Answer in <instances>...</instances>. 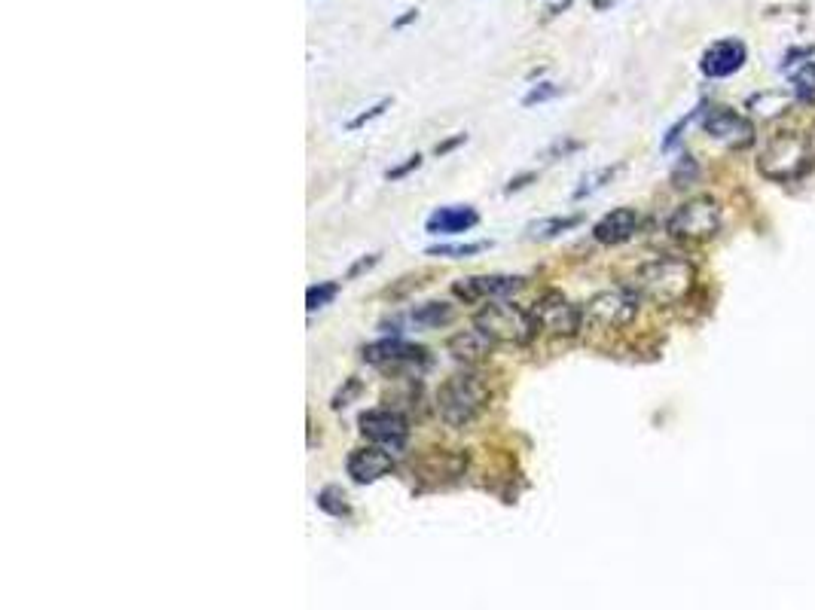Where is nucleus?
<instances>
[{
  "label": "nucleus",
  "mask_w": 815,
  "mask_h": 610,
  "mask_svg": "<svg viewBox=\"0 0 815 610\" xmlns=\"http://www.w3.org/2000/svg\"><path fill=\"white\" fill-rule=\"evenodd\" d=\"M529 180H535V174H522V177H513L507 187H504V193L510 196V193H516V190H522V187H529Z\"/></svg>",
  "instance_id": "c756f323"
},
{
  "label": "nucleus",
  "mask_w": 815,
  "mask_h": 610,
  "mask_svg": "<svg viewBox=\"0 0 815 610\" xmlns=\"http://www.w3.org/2000/svg\"><path fill=\"white\" fill-rule=\"evenodd\" d=\"M669 235L681 241H709L721 229V205L712 196H696L678 205L666 223Z\"/></svg>",
  "instance_id": "423d86ee"
},
{
  "label": "nucleus",
  "mask_w": 815,
  "mask_h": 610,
  "mask_svg": "<svg viewBox=\"0 0 815 610\" xmlns=\"http://www.w3.org/2000/svg\"><path fill=\"white\" fill-rule=\"evenodd\" d=\"M464 141H468V135H455L452 141H446V144H437V153L443 156V153H449V150H455V147H458V144H464Z\"/></svg>",
  "instance_id": "7c9ffc66"
},
{
  "label": "nucleus",
  "mask_w": 815,
  "mask_h": 610,
  "mask_svg": "<svg viewBox=\"0 0 815 610\" xmlns=\"http://www.w3.org/2000/svg\"><path fill=\"white\" fill-rule=\"evenodd\" d=\"M355 391H358V382L352 379V382H348V391H339V394L333 397V409H342V406H348V397H352Z\"/></svg>",
  "instance_id": "c85d7f7f"
},
{
  "label": "nucleus",
  "mask_w": 815,
  "mask_h": 610,
  "mask_svg": "<svg viewBox=\"0 0 815 610\" xmlns=\"http://www.w3.org/2000/svg\"><path fill=\"white\" fill-rule=\"evenodd\" d=\"M791 83H794V95L800 104H815V65L812 61H803L797 71H791Z\"/></svg>",
  "instance_id": "412c9836"
},
{
  "label": "nucleus",
  "mask_w": 815,
  "mask_h": 610,
  "mask_svg": "<svg viewBox=\"0 0 815 610\" xmlns=\"http://www.w3.org/2000/svg\"><path fill=\"white\" fill-rule=\"evenodd\" d=\"M532 315L541 327V333H550V336H559V339H571L580 333L584 327V309H577L571 305L562 293L550 290L544 293L535 305H532Z\"/></svg>",
  "instance_id": "0eeeda50"
},
{
  "label": "nucleus",
  "mask_w": 815,
  "mask_h": 610,
  "mask_svg": "<svg viewBox=\"0 0 815 610\" xmlns=\"http://www.w3.org/2000/svg\"><path fill=\"white\" fill-rule=\"evenodd\" d=\"M315 504H318L321 513H327L333 519H348V516H352V504H348L345 492H342V488H336V485L321 488V492L315 495Z\"/></svg>",
  "instance_id": "6ab92c4d"
},
{
  "label": "nucleus",
  "mask_w": 815,
  "mask_h": 610,
  "mask_svg": "<svg viewBox=\"0 0 815 610\" xmlns=\"http://www.w3.org/2000/svg\"><path fill=\"white\" fill-rule=\"evenodd\" d=\"M815 165V150L812 141L797 135V132H782L776 138L767 141L761 159H758V171L767 180L785 183V180H797L803 177L809 168Z\"/></svg>",
  "instance_id": "20e7f679"
},
{
  "label": "nucleus",
  "mask_w": 815,
  "mask_h": 610,
  "mask_svg": "<svg viewBox=\"0 0 815 610\" xmlns=\"http://www.w3.org/2000/svg\"><path fill=\"white\" fill-rule=\"evenodd\" d=\"M492 248V241H474V244H434L425 254L428 257H449V260H464V257H477Z\"/></svg>",
  "instance_id": "aec40b11"
},
{
  "label": "nucleus",
  "mask_w": 815,
  "mask_h": 610,
  "mask_svg": "<svg viewBox=\"0 0 815 610\" xmlns=\"http://www.w3.org/2000/svg\"><path fill=\"white\" fill-rule=\"evenodd\" d=\"M358 427L370 443L385 446L388 452H400L406 440H410V421L397 409H367L358 418Z\"/></svg>",
  "instance_id": "1a4fd4ad"
},
{
  "label": "nucleus",
  "mask_w": 815,
  "mask_h": 610,
  "mask_svg": "<svg viewBox=\"0 0 815 610\" xmlns=\"http://www.w3.org/2000/svg\"><path fill=\"white\" fill-rule=\"evenodd\" d=\"M345 470L352 476L358 485H370V482H379L382 476H388L394 470V458L385 446H364V449H355L345 461Z\"/></svg>",
  "instance_id": "f8f14e48"
},
{
  "label": "nucleus",
  "mask_w": 815,
  "mask_h": 610,
  "mask_svg": "<svg viewBox=\"0 0 815 610\" xmlns=\"http://www.w3.org/2000/svg\"><path fill=\"white\" fill-rule=\"evenodd\" d=\"M703 132L715 144H721L727 150H748L754 144V126L748 122V116H742V113H736L730 107H712V110H706Z\"/></svg>",
  "instance_id": "6e6552de"
},
{
  "label": "nucleus",
  "mask_w": 815,
  "mask_h": 610,
  "mask_svg": "<svg viewBox=\"0 0 815 610\" xmlns=\"http://www.w3.org/2000/svg\"><path fill=\"white\" fill-rule=\"evenodd\" d=\"M745 61H748V49L742 40L730 37V40H718L712 43L706 52H703V61H700V68L709 80H724V77H733L736 71L745 68Z\"/></svg>",
  "instance_id": "9b49d317"
},
{
  "label": "nucleus",
  "mask_w": 815,
  "mask_h": 610,
  "mask_svg": "<svg viewBox=\"0 0 815 610\" xmlns=\"http://www.w3.org/2000/svg\"><path fill=\"white\" fill-rule=\"evenodd\" d=\"M477 223H480L477 208H471V205H446V208H437L434 214H428L425 232H431V235H461V232H471Z\"/></svg>",
  "instance_id": "4468645a"
},
{
  "label": "nucleus",
  "mask_w": 815,
  "mask_h": 610,
  "mask_svg": "<svg viewBox=\"0 0 815 610\" xmlns=\"http://www.w3.org/2000/svg\"><path fill=\"white\" fill-rule=\"evenodd\" d=\"M455 318L452 305L449 302H425L413 312V324L416 327H425V330H437V327H446L449 321Z\"/></svg>",
  "instance_id": "f3484780"
},
{
  "label": "nucleus",
  "mask_w": 815,
  "mask_h": 610,
  "mask_svg": "<svg viewBox=\"0 0 815 610\" xmlns=\"http://www.w3.org/2000/svg\"><path fill=\"white\" fill-rule=\"evenodd\" d=\"M388 107H391V98L376 101L373 107H367V110H364V113H358L355 119H348V122H345V129H348V132H358V129H364L367 122H373V119L385 116V110H388Z\"/></svg>",
  "instance_id": "5701e85b"
},
{
  "label": "nucleus",
  "mask_w": 815,
  "mask_h": 610,
  "mask_svg": "<svg viewBox=\"0 0 815 610\" xmlns=\"http://www.w3.org/2000/svg\"><path fill=\"white\" fill-rule=\"evenodd\" d=\"M425 348L419 345H410L403 342L400 336H391V339H376L364 348V360L373 363V366H403V363H416V360H425Z\"/></svg>",
  "instance_id": "ddd939ff"
},
{
  "label": "nucleus",
  "mask_w": 815,
  "mask_h": 610,
  "mask_svg": "<svg viewBox=\"0 0 815 610\" xmlns=\"http://www.w3.org/2000/svg\"><path fill=\"white\" fill-rule=\"evenodd\" d=\"M339 293V281H321V284H312L306 290V309L309 312H318V309H327V305L336 299Z\"/></svg>",
  "instance_id": "4be33fe9"
},
{
  "label": "nucleus",
  "mask_w": 815,
  "mask_h": 610,
  "mask_svg": "<svg viewBox=\"0 0 815 610\" xmlns=\"http://www.w3.org/2000/svg\"><path fill=\"white\" fill-rule=\"evenodd\" d=\"M379 263V254H370V257H364V260H358L352 269H348V278H358L361 272H367V269H373Z\"/></svg>",
  "instance_id": "cd10ccee"
},
{
  "label": "nucleus",
  "mask_w": 815,
  "mask_h": 610,
  "mask_svg": "<svg viewBox=\"0 0 815 610\" xmlns=\"http://www.w3.org/2000/svg\"><path fill=\"white\" fill-rule=\"evenodd\" d=\"M614 4H620V0H605V7H614ZM605 7H602V10H605Z\"/></svg>",
  "instance_id": "2f4dec72"
},
{
  "label": "nucleus",
  "mask_w": 815,
  "mask_h": 610,
  "mask_svg": "<svg viewBox=\"0 0 815 610\" xmlns=\"http://www.w3.org/2000/svg\"><path fill=\"white\" fill-rule=\"evenodd\" d=\"M526 278L522 275H474V278H461L452 284V293L464 302H492V299H507L513 296L516 290H522Z\"/></svg>",
  "instance_id": "9d476101"
},
{
  "label": "nucleus",
  "mask_w": 815,
  "mask_h": 610,
  "mask_svg": "<svg viewBox=\"0 0 815 610\" xmlns=\"http://www.w3.org/2000/svg\"><path fill=\"white\" fill-rule=\"evenodd\" d=\"M562 95V86L556 83H538L526 92V98H522V107H535V104H544V101H553Z\"/></svg>",
  "instance_id": "b1692460"
},
{
  "label": "nucleus",
  "mask_w": 815,
  "mask_h": 610,
  "mask_svg": "<svg viewBox=\"0 0 815 610\" xmlns=\"http://www.w3.org/2000/svg\"><path fill=\"white\" fill-rule=\"evenodd\" d=\"M614 171H617V168H605V171H599V174H593V177H584V187H577V190H574V199H584V196L602 190V187H605V180L614 177Z\"/></svg>",
  "instance_id": "393cba45"
},
{
  "label": "nucleus",
  "mask_w": 815,
  "mask_h": 610,
  "mask_svg": "<svg viewBox=\"0 0 815 610\" xmlns=\"http://www.w3.org/2000/svg\"><path fill=\"white\" fill-rule=\"evenodd\" d=\"M489 406V385L477 373H455L437 391V412L449 427L474 424Z\"/></svg>",
  "instance_id": "7ed1b4c3"
},
{
  "label": "nucleus",
  "mask_w": 815,
  "mask_h": 610,
  "mask_svg": "<svg viewBox=\"0 0 815 610\" xmlns=\"http://www.w3.org/2000/svg\"><path fill=\"white\" fill-rule=\"evenodd\" d=\"M638 223H642V217H638L635 208H614L593 226V238L611 248V244L629 241L638 232Z\"/></svg>",
  "instance_id": "2eb2a0df"
},
{
  "label": "nucleus",
  "mask_w": 815,
  "mask_h": 610,
  "mask_svg": "<svg viewBox=\"0 0 815 610\" xmlns=\"http://www.w3.org/2000/svg\"><path fill=\"white\" fill-rule=\"evenodd\" d=\"M580 223H584V217H580V214L547 217V220H538V223L529 226V238H535V241H550V238H559L562 232H568V229H574V226H580Z\"/></svg>",
  "instance_id": "a211bd4d"
},
{
  "label": "nucleus",
  "mask_w": 815,
  "mask_h": 610,
  "mask_svg": "<svg viewBox=\"0 0 815 610\" xmlns=\"http://www.w3.org/2000/svg\"><path fill=\"white\" fill-rule=\"evenodd\" d=\"M696 284V269L684 257H657L645 263L632 278V290L654 305H678L690 296Z\"/></svg>",
  "instance_id": "f257e3e1"
},
{
  "label": "nucleus",
  "mask_w": 815,
  "mask_h": 610,
  "mask_svg": "<svg viewBox=\"0 0 815 610\" xmlns=\"http://www.w3.org/2000/svg\"><path fill=\"white\" fill-rule=\"evenodd\" d=\"M446 348H449V354H452L455 360H461V363H483V360L492 357L495 342H492L480 327H474V330H461V333H455V336L449 339Z\"/></svg>",
  "instance_id": "dca6fc26"
},
{
  "label": "nucleus",
  "mask_w": 815,
  "mask_h": 610,
  "mask_svg": "<svg viewBox=\"0 0 815 610\" xmlns=\"http://www.w3.org/2000/svg\"><path fill=\"white\" fill-rule=\"evenodd\" d=\"M696 116H700V110H693V113H690V116H684V119H681V122H675V126H672V129H669V135H666V138H663V150H672V147H675V144H678V138H681V132H684V129H687V126H690V122H693V119H696Z\"/></svg>",
  "instance_id": "a878e982"
},
{
  "label": "nucleus",
  "mask_w": 815,
  "mask_h": 610,
  "mask_svg": "<svg viewBox=\"0 0 815 610\" xmlns=\"http://www.w3.org/2000/svg\"><path fill=\"white\" fill-rule=\"evenodd\" d=\"M474 327H480L495 345H513V348H526L535 342V336L541 333L532 309H522V305L504 302V299H492L489 305L477 312Z\"/></svg>",
  "instance_id": "f03ea898"
},
{
  "label": "nucleus",
  "mask_w": 815,
  "mask_h": 610,
  "mask_svg": "<svg viewBox=\"0 0 815 610\" xmlns=\"http://www.w3.org/2000/svg\"><path fill=\"white\" fill-rule=\"evenodd\" d=\"M638 309H642V296L632 287H608L587 299L584 321L602 330H623L638 318Z\"/></svg>",
  "instance_id": "39448f33"
},
{
  "label": "nucleus",
  "mask_w": 815,
  "mask_h": 610,
  "mask_svg": "<svg viewBox=\"0 0 815 610\" xmlns=\"http://www.w3.org/2000/svg\"><path fill=\"white\" fill-rule=\"evenodd\" d=\"M419 165H422V156L416 153V156H410V159H406L403 165H397V168H388V171H385V177H388V180H400V177H406V174H410V171H416Z\"/></svg>",
  "instance_id": "bb28decb"
}]
</instances>
